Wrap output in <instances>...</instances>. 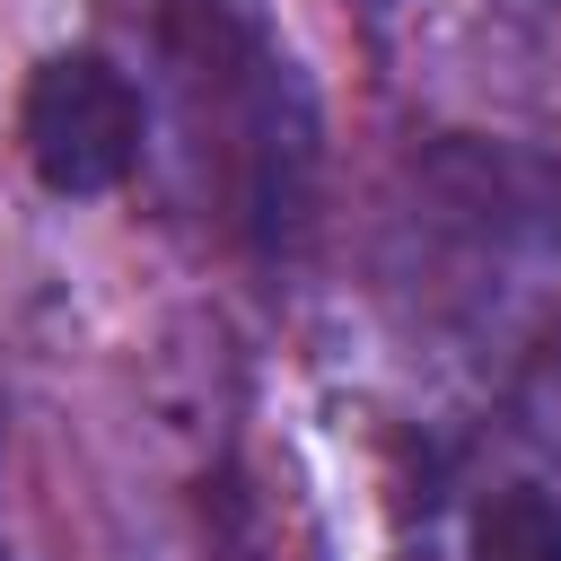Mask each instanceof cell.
<instances>
[{
	"label": "cell",
	"mask_w": 561,
	"mask_h": 561,
	"mask_svg": "<svg viewBox=\"0 0 561 561\" xmlns=\"http://www.w3.org/2000/svg\"><path fill=\"white\" fill-rule=\"evenodd\" d=\"M140 131H149L140 88L105 53H53L26 79L18 140H26V167L53 193H105V184H123L131 158H140Z\"/></svg>",
	"instance_id": "6da1fadb"
},
{
	"label": "cell",
	"mask_w": 561,
	"mask_h": 561,
	"mask_svg": "<svg viewBox=\"0 0 561 561\" xmlns=\"http://www.w3.org/2000/svg\"><path fill=\"white\" fill-rule=\"evenodd\" d=\"M473 561H561V500L552 491H500L473 517Z\"/></svg>",
	"instance_id": "7a4b0ae2"
}]
</instances>
